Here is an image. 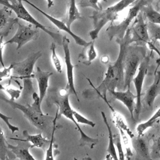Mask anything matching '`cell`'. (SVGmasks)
I'll use <instances>...</instances> for the list:
<instances>
[{"instance_id":"30bf717a","label":"cell","mask_w":160,"mask_h":160,"mask_svg":"<svg viewBox=\"0 0 160 160\" xmlns=\"http://www.w3.org/2000/svg\"><path fill=\"white\" fill-rule=\"evenodd\" d=\"M142 15L141 11L129 28L131 44L136 43L137 45L144 46L151 39L148 32V23L144 21Z\"/></svg>"},{"instance_id":"74e56055","label":"cell","mask_w":160,"mask_h":160,"mask_svg":"<svg viewBox=\"0 0 160 160\" xmlns=\"http://www.w3.org/2000/svg\"><path fill=\"white\" fill-rule=\"evenodd\" d=\"M32 98L33 99V102L31 104H29L30 106L36 111L39 112H42L41 108V102L40 101L39 96L36 92H34L32 95Z\"/></svg>"},{"instance_id":"e575fe53","label":"cell","mask_w":160,"mask_h":160,"mask_svg":"<svg viewBox=\"0 0 160 160\" xmlns=\"http://www.w3.org/2000/svg\"><path fill=\"white\" fill-rule=\"evenodd\" d=\"M106 1V0H104ZM79 5L82 8L90 7L95 10H101L102 7L99 4V0H81Z\"/></svg>"},{"instance_id":"8992f818","label":"cell","mask_w":160,"mask_h":160,"mask_svg":"<svg viewBox=\"0 0 160 160\" xmlns=\"http://www.w3.org/2000/svg\"><path fill=\"white\" fill-rule=\"evenodd\" d=\"M146 56L145 46L136 44L135 46L128 47L124 59V90L130 87L132 79L138 71L141 61Z\"/></svg>"},{"instance_id":"7bdbcfd3","label":"cell","mask_w":160,"mask_h":160,"mask_svg":"<svg viewBox=\"0 0 160 160\" xmlns=\"http://www.w3.org/2000/svg\"><path fill=\"white\" fill-rule=\"evenodd\" d=\"M47 1V4H48V8H49L51 6H52L54 5V2L52 0H46Z\"/></svg>"},{"instance_id":"3957f363","label":"cell","mask_w":160,"mask_h":160,"mask_svg":"<svg viewBox=\"0 0 160 160\" xmlns=\"http://www.w3.org/2000/svg\"><path fill=\"white\" fill-rule=\"evenodd\" d=\"M0 100H2L8 104L13 109H17L22 112L24 116L36 128L41 130L43 135L47 136L52 131L53 120L52 116L48 114H44L43 112H39L34 110L29 104L24 105L12 101L10 99L4 97L0 94Z\"/></svg>"},{"instance_id":"b9f144b4","label":"cell","mask_w":160,"mask_h":160,"mask_svg":"<svg viewBox=\"0 0 160 160\" xmlns=\"http://www.w3.org/2000/svg\"><path fill=\"white\" fill-rule=\"evenodd\" d=\"M101 62L102 63V64H106L109 62V58L108 56L107 55H104L102 56H101V59H100Z\"/></svg>"},{"instance_id":"6da1fadb","label":"cell","mask_w":160,"mask_h":160,"mask_svg":"<svg viewBox=\"0 0 160 160\" xmlns=\"http://www.w3.org/2000/svg\"><path fill=\"white\" fill-rule=\"evenodd\" d=\"M116 42L119 45V51L116 60L109 64L105 76L97 88L94 87L89 78H86L93 88L98 97H106L107 92L116 90H124V59L128 47L131 44L130 28L127 30L123 38H116Z\"/></svg>"},{"instance_id":"9a60e30c","label":"cell","mask_w":160,"mask_h":160,"mask_svg":"<svg viewBox=\"0 0 160 160\" xmlns=\"http://www.w3.org/2000/svg\"><path fill=\"white\" fill-rule=\"evenodd\" d=\"M11 12L12 11L6 7L0 8V37L7 36L14 25L19 22L18 18L11 17Z\"/></svg>"},{"instance_id":"ffe728a7","label":"cell","mask_w":160,"mask_h":160,"mask_svg":"<svg viewBox=\"0 0 160 160\" xmlns=\"http://www.w3.org/2000/svg\"><path fill=\"white\" fill-rule=\"evenodd\" d=\"M101 114L103 122L105 124L108 131V146L107 148L108 155L106 159H119L118 155L117 154V152H116V146H115L114 140V134H112L111 127L108 122V121L105 113L103 111H101Z\"/></svg>"},{"instance_id":"d6986e66","label":"cell","mask_w":160,"mask_h":160,"mask_svg":"<svg viewBox=\"0 0 160 160\" xmlns=\"http://www.w3.org/2000/svg\"><path fill=\"white\" fill-rule=\"evenodd\" d=\"M101 98L104 100V101L106 103V104L110 109V110L112 112V115L113 122L115 124V126L118 128V129H122L130 137V138H132L134 136V134L132 132V131L130 129L129 126L127 125V124L126 123V122L124 120L122 116L118 111H116L113 108V107L110 104L108 100L107 99L106 96V97L102 96V97H101Z\"/></svg>"},{"instance_id":"7402d4cb","label":"cell","mask_w":160,"mask_h":160,"mask_svg":"<svg viewBox=\"0 0 160 160\" xmlns=\"http://www.w3.org/2000/svg\"><path fill=\"white\" fill-rule=\"evenodd\" d=\"M7 145L8 149L16 156V158L21 160H36L29 150L31 144L28 146H22L19 144L15 146L11 144L8 142Z\"/></svg>"},{"instance_id":"4fadbf2b","label":"cell","mask_w":160,"mask_h":160,"mask_svg":"<svg viewBox=\"0 0 160 160\" xmlns=\"http://www.w3.org/2000/svg\"><path fill=\"white\" fill-rule=\"evenodd\" d=\"M22 1L28 3L29 5L31 6L32 8H34V9H36V10H38L39 12H41L43 16H44L47 19H48L53 24H54L60 30H62V31H65L66 32H67L68 34H69L74 40L75 42L80 46H82L83 48H86L88 46H89L92 41H90V42H87L84 39H83L82 38H81V37H79V36L76 35V34H74L71 30L70 28H69L68 27V26L66 25V22H64V21H61V20H59L52 16H51L50 14L45 12L44 11H43L42 10H41L40 8H39L38 6H36V5H34V4H32L31 2H30L29 0H22Z\"/></svg>"},{"instance_id":"484cf974","label":"cell","mask_w":160,"mask_h":160,"mask_svg":"<svg viewBox=\"0 0 160 160\" xmlns=\"http://www.w3.org/2000/svg\"><path fill=\"white\" fill-rule=\"evenodd\" d=\"M59 110L58 108H57V110L56 112V114L53 120V126H52V131L51 133V138L50 139L49 144L46 150V156H45V159H54V133L56 131V129L57 128V120L58 118V115H59Z\"/></svg>"},{"instance_id":"2e32d148","label":"cell","mask_w":160,"mask_h":160,"mask_svg":"<svg viewBox=\"0 0 160 160\" xmlns=\"http://www.w3.org/2000/svg\"><path fill=\"white\" fill-rule=\"evenodd\" d=\"M52 75V72L43 71L39 67H36L35 72L32 74V78H36L38 84L39 96L41 102L47 93L49 78Z\"/></svg>"},{"instance_id":"5b68a950","label":"cell","mask_w":160,"mask_h":160,"mask_svg":"<svg viewBox=\"0 0 160 160\" xmlns=\"http://www.w3.org/2000/svg\"><path fill=\"white\" fill-rule=\"evenodd\" d=\"M0 4L10 9L16 14L17 18L19 19L24 20L29 24H31L42 30L52 38L54 41L58 42L59 44L62 42V36L58 32L49 30L45 26L36 20L24 7L22 4V0H0Z\"/></svg>"},{"instance_id":"ba28073f","label":"cell","mask_w":160,"mask_h":160,"mask_svg":"<svg viewBox=\"0 0 160 160\" xmlns=\"http://www.w3.org/2000/svg\"><path fill=\"white\" fill-rule=\"evenodd\" d=\"M18 27L14 35L4 42V44H16V49L21 48L24 44L32 40L36 39L39 34V30L36 26L29 24L28 25L21 24L18 22Z\"/></svg>"},{"instance_id":"7a4b0ae2","label":"cell","mask_w":160,"mask_h":160,"mask_svg":"<svg viewBox=\"0 0 160 160\" xmlns=\"http://www.w3.org/2000/svg\"><path fill=\"white\" fill-rule=\"evenodd\" d=\"M69 91L67 88L64 89H61L58 91V94H54V97L51 98L52 101V103L56 104L59 110V116H64L67 119L71 120L80 133V139L79 144L80 146H88L91 149H92L94 146H96L98 142V139L96 138H93L88 135H87L81 128L79 123L76 121L69 99Z\"/></svg>"},{"instance_id":"e0dca14e","label":"cell","mask_w":160,"mask_h":160,"mask_svg":"<svg viewBox=\"0 0 160 160\" xmlns=\"http://www.w3.org/2000/svg\"><path fill=\"white\" fill-rule=\"evenodd\" d=\"M22 135L24 136L25 139H21L17 138H9L10 139L19 140L22 142H29L31 143L30 146V148H41L44 151H46L49 144L50 140L48 139L46 137L44 136L42 133H39L38 134H29L26 130H24L22 131Z\"/></svg>"},{"instance_id":"4316f807","label":"cell","mask_w":160,"mask_h":160,"mask_svg":"<svg viewBox=\"0 0 160 160\" xmlns=\"http://www.w3.org/2000/svg\"><path fill=\"white\" fill-rule=\"evenodd\" d=\"M142 11L149 22L160 25V12L155 10L151 4L144 6Z\"/></svg>"},{"instance_id":"7c38bea8","label":"cell","mask_w":160,"mask_h":160,"mask_svg":"<svg viewBox=\"0 0 160 160\" xmlns=\"http://www.w3.org/2000/svg\"><path fill=\"white\" fill-rule=\"evenodd\" d=\"M69 39L66 36H62V45L64 54V62L66 64V78H67V86L66 88L68 89L69 93L73 94L78 101H79V98L78 96V94L74 86V68L75 65L72 64L71 62V53L69 51Z\"/></svg>"},{"instance_id":"44dd1931","label":"cell","mask_w":160,"mask_h":160,"mask_svg":"<svg viewBox=\"0 0 160 160\" xmlns=\"http://www.w3.org/2000/svg\"><path fill=\"white\" fill-rule=\"evenodd\" d=\"M132 146L136 151V156L140 158L150 159V152L146 142L140 136L131 138Z\"/></svg>"},{"instance_id":"d590c367","label":"cell","mask_w":160,"mask_h":160,"mask_svg":"<svg viewBox=\"0 0 160 160\" xmlns=\"http://www.w3.org/2000/svg\"><path fill=\"white\" fill-rule=\"evenodd\" d=\"M0 119L1 120H2L3 122L6 124V126L8 127V128L9 129V130L11 131V132L12 133H14L15 132L19 131V128L18 127H17L14 125H12L9 122V120L12 119L11 117L6 116V115H5V114H2V112H0Z\"/></svg>"},{"instance_id":"9c48e42d","label":"cell","mask_w":160,"mask_h":160,"mask_svg":"<svg viewBox=\"0 0 160 160\" xmlns=\"http://www.w3.org/2000/svg\"><path fill=\"white\" fill-rule=\"evenodd\" d=\"M150 61V56L149 55H146L145 58L141 61L136 76L132 79V82H133L134 87L136 88V107L134 110V118L136 121L139 119L141 108H142V90L143 83L144 81V78L147 74L148 72V67Z\"/></svg>"},{"instance_id":"5bb4252c","label":"cell","mask_w":160,"mask_h":160,"mask_svg":"<svg viewBox=\"0 0 160 160\" xmlns=\"http://www.w3.org/2000/svg\"><path fill=\"white\" fill-rule=\"evenodd\" d=\"M117 100L121 102L128 109L132 121H135L134 110L136 107L135 99H136V95H134L130 89V87L127 88L126 90L120 91H111L109 92Z\"/></svg>"},{"instance_id":"8fae6325","label":"cell","mask_w":160,"mask_h":160,"mask_svg":"<svg viewBox=\"0 0 160 160\" xmlns=\"http://www.w3.org/2000/svg\"><path fill=\"white\" fill-rule=\"evenodd\" d=\"M42 56L41 51L31 53L24 60L18 62H12V71L19 76H11V78L23 79L25 78H32V72L34 66L38 59Z\"/></svg>"},{"instance_id":"83f0119b","label":"cell","mask_w":160,"mask_h":160,"mask_svg":"<svg viewBox=\"0 0 160 160\" xmlns=\"http://www.w3.org/2000/svg\"><path fill=\"white\" fill-rule=\"evenodd\" d=\"M22 87L20 88H17L13 86H11L10 84V82L9 83V84L4 86L0 84V90L4 91L6 92H7L10 96V99L12 101H15L19 98L22 92Z\"/></svg>"},{"instance_id":"d4e9b609","label":"cell","mask_w":160,"mask_h":160,"mask_svg":"<svg viewBox=\"0 0 160 160\" xmlns=\"http://www.w3.org/2000/svg\"><path fill=\"white\" fill-rule=\"evenodd\" d=\"M82 19L81 14L79 12L76 4V0H69V6L68 9V19L66 24L69 28L71 29L72 23L78 19Z\"/></svg>"},{"instance_id":"60d3db41","label":"cell","mask_w":160,"mask_h":160,"mask_svg":"<svg viewBox=\"0 0 160 160\" xmlns=\"http://www.w3.org/2000/svg\"><path fill=\"white\" fill-rule=\"evenodd\" d=\"M146 46H148V48L151 50V51H156V52L160 56V50H158L157 49V48L154 45V42H153L151 40L148 41L147 43H146Z\"/></svg>"},{"instance_id":"f546056e","label":"cell","mask_w":160,"mask_h":160,"mask_svg":"<svg viewBox=\"0 0 160 160\" xmlns=\"http://www.w3.org/2000/svg\"><path fill=\"white\" fill-rule=\"evenodd\" d=\"M31 78H25L23 79V87H22V98L24 100H28L29 97L32 95L34 91V88L32 86V82L31 80Z\"/></svg>"},{"instance_id":"8d00e7d4","label":"cell","mask_w":160,"mask_h":160,"mask_svg":"<svg viewBox=\"0 0 160 160\" xmlns=\"http://www.w3.org/2000/svg\"><path fill=\"white\" fill-rule=\"evenodd\" d=\"M13 63H11L8 67H3L2 69H0V82L2 80L11 77V72L12 71Z\"/></svg>"},{"instance_id":"f35d334b","label":"cell","mask_w":160,"mask_h":160,"mask_svg":"<svg viewBox=\"0 0 160 160\" xmlns=\"http://www.w3.org/2000/svg\"><path fill=\"white\" fill-rule=\"evenodd\" d=\"M151 155L152 156H158L160 154V135L154 140L151 147Z\"/></svg>"},{"instance_id":"52a82bcc","label":"cell","mask_w":160,"mask_h":160,"mask_svg":"<svg viewBox=\"0 0 160 160\" xmlns=\"http://www.w3.org/2000/svg\"><path fill=\"white\" fill-rule=\"evenodd\" d=\"M153 0H138L136 3L131 7L125 18L118 24H111L106 29V33L110 41L114 38L122 39L124 38L126 32L129 29L131 22L136 18L143 8L151 4Z\"/></svg>"},{"instance_id":"1f68e13d","label":"cell","mask_w":160,"mask_h":160,"mask_svg":"<svg viewBox=\"0 0 160 160\" xmlns=\"http://www.w3.org/2000/svg\"><path fill=\"white\" fill-rule=\"evenodd\" d=\"M51 61L53 64V66L58 72L61 73L62 72V64H61V61L56 53V44L54 42L51 43Z\"/></svg>"},{"instance_id":"603a6c76","label":"cell","mask_w":160,"mask_h":160,"mask_svg":"<svg viewBox=\"0 0 160 160\" xmlns=\"http://www.w3.org/2000/svg\"><path fill=\"white\" fill-rule=\"evenodd\" d=\"M83 48L84 49L82 50V52L79 54L78 59L82 64L89 66L98 56L94 47V41H92L89 46Z\"/></svg>"},{"instance_id":"d6a6232c","label":"cell","mask_w":160,"mask_h":160,"mask_svg":"<svg viewBox=\"0 0 160 160\" xmlns=\"http://www.w3.org/2000/svg\"><path fill=\"white\" fill-rule=\"evenodd\" d=\"M114 144L116 148V150L118 152V158L121 160H124L125 159V154L123 151L122 142H121V136L119 134H114Z\"/></svg>"},{"instance_id":"4dcf8cb0","label":"cell","mask_w":160,"mask_h":160,"mask_svg":"<svg viewBox=\"0 0 160 160\" xmlns=\"http://www.w3.org/2000/svg\"><path fill=\"white\" fill-rule=\"evenodd\" d=\"M148 28L150 39L153 42H156L158 40L160 41V25L149 22Z\"/></svg>"},{"instance_id":"ee69618b","label":"cell","mask_w":160,"mask_h":160,"mask_svg":"<svg viewBox=\"0 0 160 160\" xmlns=\"http://www.w3.org/2000/svg\"><path fill=\"white\" fill-rule=\"evenodd\" d=\"M156 62H157V64H159V65L160 66V58H159V59H158L156 61Z\"/></svg>"},{"instance_id":"f6af8a7d","label":"cell","mask_w":160,"mask_h":160,"mask_svg":"<svg viewBox=\"0 0 160 160\" xmlns=\"http://www.w3.org/2000/svg\"><path fill=\"white\" fill-rule=\"evenodd\" d=\"M158 3H160V0H158Z\"/></svg>"},{"instance_id":"836d02e7","label":"cell","mask_w":160,"mask_h":160,"mask_svg":"<svg viewBox=\"0 0 160 160\" xmlns=\"http://www.w3.org/2000/svg\"><path fill=\"white\" fill-rule=\"evenodd\" d=\"M72 112H73V116H74L76 121L78 123L82 124H86V125L89 126H91L92 128H94L96 124L93 121H92L88 119V118H85L84 116L81 114L78 111H76L73 109Z\"/></svg>"},{"instance_id":"f1b7e54d","label":"cell","mask_w":160,"mask_h":160,"mask_svg":"<svg viewBox=\"0 0 160 160\" xmlns=\"http://www.w3.org/2000/svg\"><path fill=\"white\" fill-rule=\"evenodd\" d=\"M8 141L4 134V131L0 126V159H6L9 154L8 147L7 145Z\"/></svg>"},{"instance_id":"ab89813d","label":"cell","mask_w":160,"mask_h":160,"mask_svg":"<svg viewBox=\"0 0 160 160\" xmlns=\"http://www.w3.org/2000/svg\"><path fill=\"white\" fill-rule=\"evenodd\" d=\"M3 36L0 37V64L3 67H5V64L3 60V49L5 46L4 42H3Z\"/></svg>"},{"instance_id":"277c9868","label":"cell","mask_w":160,"mask_h":160,"mask_svg":"<svg viewBox=\"0 0 160 160\" xmlns=\"http://www.w3.org/2000/svg\"><path fill=\"white\" fill-rule=\"evenodd\" d=\"M138 0H120L115 4L105 9L94 10L90 18L92 19L94 28L89 32L92 41H95L102 28L109 22H112L118 19V14L129 5Z\"/></svg>"},{"instance_id":"cb8c5ba5","label":"cell","mask_w":160,"mask_h":160,"mask_svg":"<svg viewBox=\"0 0 160 160\" xmlns=\"http://www.w3.org/2000/svg\"><path fill=\"white\" fill-rule=\"evenodd\" d=\"M160 118V107L159 108L154 112V114L146 121L139 124L136 127V132L138 136H142L144 133L149 129L152 128L154 123Z\"/></svg>"},{"instance_id":"ac0fdd59","label":"cell","mask_w":160,"mask_h":160,"mask_svg":"<svg viewBox=\"0 0 160 160\" xmlns=\"http://www.w3.org/2000/svg\"><path fill=\"white\" fill-rule=\"evenodd\" d=\"M160 94V71H156L154 73V78L152 84L148 88L144 101L146 106L152 109L154 102L156 97Z\"/></svg>"}]
</instances>
